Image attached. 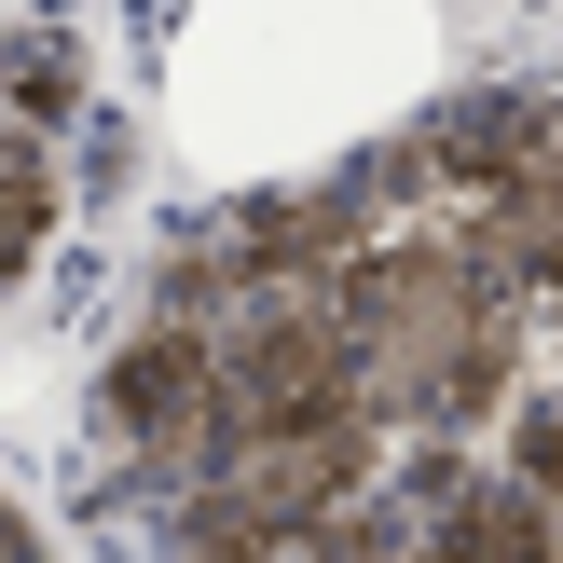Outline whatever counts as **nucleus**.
<instances>
[{"label":"nucleus","mask_w":563,"mask_h":563,"mask_svg":"<svg viewBox=\"0 0 563 563\" xmlns=\"http://www.w3.org/2000/svg\"><path fill=\"white\" fill-rule=\"evenodd\" d=\"M165 563H563V97L207 220L110 357Z\"/></svg>","instance_id":"f257e3e1"},{"label":"nucleus","mask_w":563,"mask_h":563,"mask_svg":"<svg viewBox=\"0 0 563 563\" xmlns=\"http://www.w3.org/2000/svg\"><path fill=\"white\" fill-rule=\"evenodd\" d=\"M42 220H55V165H42V137L0 124V289H14V262L42 247Z\"/></svg>","instance_id":"f03ea898"},{"label":"nucleus","mask_w":563,"mask_h":563,"mask_svg":"<svg viewBox=\"0 0 563 563\" xmlns=\"http://www.w3.org/2000/svg\"><path fill=\"white\" fill-rule=\"evenodd\" d=\"M0 563H42V537H27V522H14V509H0Z\"/></svg>","instance_id":"7ed1b4c3"}]
</instances>
